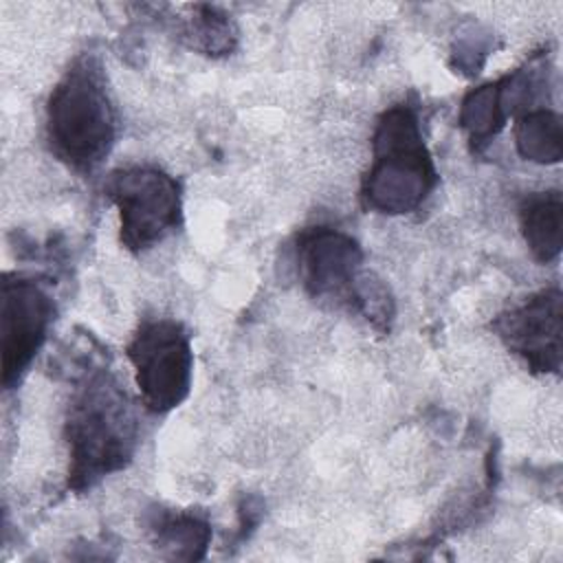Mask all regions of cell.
I'll return each mask as SVG.
<instances>
[{"instance_id": "cell-5", "label": "cell", "mask_w": 563, "mask_h": 563, "mask_svg": "<svg viewBox=\"0 0 563 563\" xmlns=\"http://www.w3.org/2000/svg\"><path fill=\"white\" fill-rule=\"evenodd\" d=\"M141 402L152 413H167L185 402L194 376V350L187 328L167 317L145 319L125 345Z\"/></svg>"}, {"instance_id": "cell-3", "label": "cell", "mask_w": 563, "mask_h": 563, "mask_svg": "<svg viewBox=\"0 0 563 563\" xmlns=\"http://www.w3.org/2000/svg\"><path fill=\"white\" fill-rule=\"evenodd\" d=\"M438 180L418 106L400 101L383 110L372 132V163L361 178V205L367 211L405 216L424 205Z\"/></svg>"}, {"instance_id": "cell-6", "label": "cell", "mask_w": 563, "mask_h": 563, "mask_svg": "<svg viewBox=\"0 0 563 563\" xmlns=\"http://www.w3.org/2000/svg\"><path fill=\"white\" fill-rule=\"evenodd\" d=\"M292 257L297 277L312 299L361 310L369 273L363 271L365 253L350 233L332 224L303 227L295 235Z\"/></svg>"}, {"instance_id": "cell-9", "label": "cell", "mask_w": 563, "mask_h": 563, "mask_svg": "<svg viewBox=\"0 0 563 563\" xmlns=\"http://www.w3.org/2000/svg\"><path fill=\"white\" fill-rule=\"evenodd\" d=\"M519 229L539 264L556 262L563 246V196L559 189L530 191L519 200Z\"/></svg>"}, {"instance_id": "cell-1", "label": "cell", "mask_w": 563, "mask_h": 563, "mask_svg": "<svg viewBox=\"0 0 563 563\" xmlns=\"http://www.w3.org/2000/svg\"><path fill=\"white\" fill-rule=\"evenodd\" d=\"M64 433L73 493H86L103 477L123 471L139 446V418L128 391L108 367H90L77 380Z\"/></svg>"}, {"instance_id": "cell-12", "label": "cell", "mask_w": 563, "mask_h": 563, "mask_svg": "<svg viewBox=\"0 0 563 563\" xmlns=\"http://www.w3.org/2000/svg\"><path fill=\"white\" fill-rule=\"evenodd\" d=\"M515 147L523 161L554 165L563 158L561 117L548 106L530 108L515 119Z\"/></svg>"}, {"instance_id": "cell-2", "label": "cell", "mask_w": 563, "mask_h": 563, "mask_svg": "<svg viewBox=\"0 0 563 563\" xmlns=\"http://www.w3.org/2000/svg\"><path fill=\"white\" fill-rule=\"evenodd\" d=\"M119 117L101 57L79 53L46 99V145L79 176H90L112 152Z\"/></svg>"}, {"instance_id": "cell-11", "label": "cell", "mask_w": 563, "mask_h": 563, "mask_svg": "<svg viewBox=\"0 0 563 563\" xmlns=\"http://www.w3.org/2000/svg\"><path fill=\"white\" fill-rule=\"evenodd\" d=\"M508 117L510 114L501 95V79L471 88L464 95L457 112V123L468 139L471 152L479 154L486 150V145L504 130Z\"/></svg>"}, {"instance_id": "cell-8", "label": "cell", "mask_w": 563, "mask_h": 563, "mask_svg": "<svg viewBox=\"0 0 563 563\" xmlns=\"http://www.w3.org/2000/svg\"><path fill=\"white\" fill-rule=\"evenodd\" d=\"M506 350L532 374H559L563 361V292L559 284L541 288L490 321Z\"/></svg>"}, {"instance_id": "cell-7", "label": "cell", "mask_w": 563, "mask_h": 563, "mask_svg": "<svg viewBox=\"0 0 563 563\" xmlns=\"http://www.w3.org/2000/svg\"><path fill=\"white\" fill-rule=\"evenodd\" d=\"M55 299L33 277L7 273L2 277V385L20 383L31 361L44 345L55 321Z\"/></svg>"}, {"instance_id": "cell-13", "label": "cell", "mask_w": 563, "mask_h": 563, "mask_svg": "<svg viewBox=\"0 0 563 563\" xmlns=\"http://www.w3.org/2000/svg\"><path fill=\"white\" fill-rule=\"evenodd\" d=\"M180 35L187 44L202 55H229L238 42V29L222 9L211 4L194 7V15L187 18Z\"/></svg>"}, {"instance_id": "cell-10", "label": "cell", "mask_w": 563, "mask_h": 563, "mask_svg": "<svg viewBox=\"0 0 563 563\" xmlns=\"http://www.w3.org/2000/svg\"><path fill=\"white\" fill-rule=\"evenodd\" d=\"M147 530L154 545L169 559L200 561L207 556L211 543V523L198 512L154 508Z\"/></svg>"}, {"instance_id": "cell-4", "label": "cell", "mask_w": 563, "mask_h": 563, "mask_svg": "<svg viewBox=\"0 0 563 563\" xmlns=\"http://www.w3.org/2000/svg\"><path fill=\"white\" fill-rule=\"evenodd\" d=\"M103 194L119 211V240L130 253L154 249L183 224V187L161 167H119L106 178Z\"/></svg>"}]
</instances>
